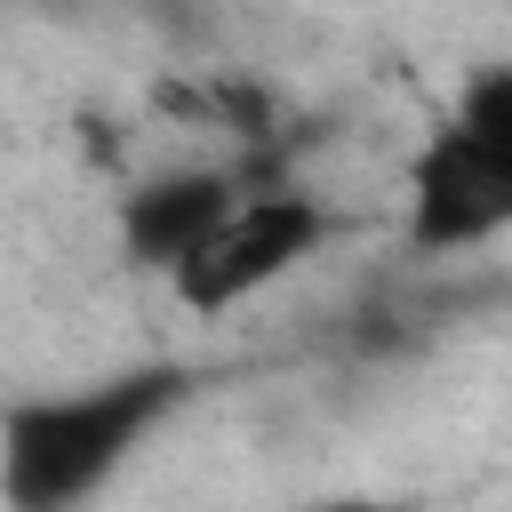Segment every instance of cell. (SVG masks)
Listing matches in <instances>:
<instances>
[{"mask_svg":"<svg viewBox=\"0 0 512 512\" xmlns=\"http://www.w3.org/2000/svg\"><path fill=\"white\" fill-rule=\"evenodd\" d=\"M200 392L184 360H136L64 392H24L0 408V496L16 512H64L112 488V472Z\"/></svg>","mask_w":512,"mask_h":512,"instance_id":"obj_1","label":"cell"},{"mask_svg":"<svg viewBox=\"0 0 512 512\" xmlns=\"http://www.w3.org/2000/svg\"><path fill=\"white\" fill-rule=\"evenodd\" d=\"M328 240H336V216H328L312 192H296V184H248V192L232 200V216L168 272V288H176L184 312L216 320V312L280 288V280H288L296 264H312Z\"/></svg>","mask_w":512,"mask_h":512,"instance_id":"obj_2","label":"cell"},{"mask_svg":"<svg viewBox=\"0 0 512 512\" xmlns=\"http://www.w3.org/2000/svg\"><path fill=\"white\" fill-rule=\"evenodd\" d=\"M512 232V144H488L440 112V128L408 152V248L456 256Z\"/></svg>","mask_w":512,"mask_h":512,"instance_id":"obj_3","label":"cell"},{"mask_svg":"<svg viewBox=\"0 0 512 512\" xmlns=\"http://www.w3.org/2000/svg\"><path fill=\"white\" fill-rule=\"evenodd\" d=\"M248 192V176L240 168H216V160H192V168H160V176H136L128 192H120V256L136 264V272H176L224 216H232V200Z\"/></svg>","mask_w":512,"mask_h":512,"instance_id":"obj_4","label":"cell"},{"mask_svg":"<svg viewBox=\"0 0 512 512\" xmlns=\"http://www.w3.org/2000/svg\"><path fill=\"white\" fill-rule=\"evenodd\" d=\"M448 120L472 128V136H488V144H512V64H480V72H464Z\"/></svg>","mask_w":512,"mask_h":512,"instance_id":"obj_5","label":"cell"}]
</instances>
